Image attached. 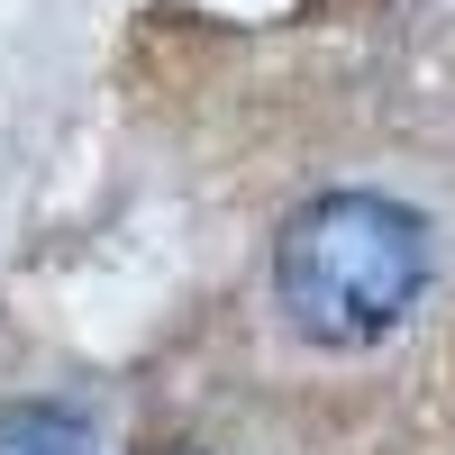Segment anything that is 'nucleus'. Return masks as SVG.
Wrapping results in <instances>:
<instances>
[{"instance_id": "3", "label": "nucleus", "mask_w": 455, "mask_h": 455, "mask_svg": "<svg viewBox=\"0 0 455 455\" xmlns=\"http://www.w3.org/2000/svg\"><path fill=\"white\" fill-rule=\"evenodd\" d=\"M83 455H92V446H83Z\"/></svg>"}, {"instance_id": "1", "label": "nucleus", "mask_w": 455, "mask_h": 455, "mask_svg": "<svg viewBox=\"0 0 455 455\" xmlns=\"http://www.w3.org/2000/svg\"><path fill=\"white\" fill-rule=\"evenodd\" d=\"M428 219L383 192H319L283 219L274 246V300L310 347H373L392 337L428 291Z\"/></svg>"}, {"instance_id": "2", "label": "nucleus", "mask_w": 455, "mask_h": 455, "mask_svg": "<svg viewBox=\"0 0 455 455\" xmlns=\"http://www.w3.org/2000/svg\"><path fill=\"white\" fill-rule=\"evenodd\" d=\"M173 455H192V446H173Z\"/></svg>"}]
</instances>
